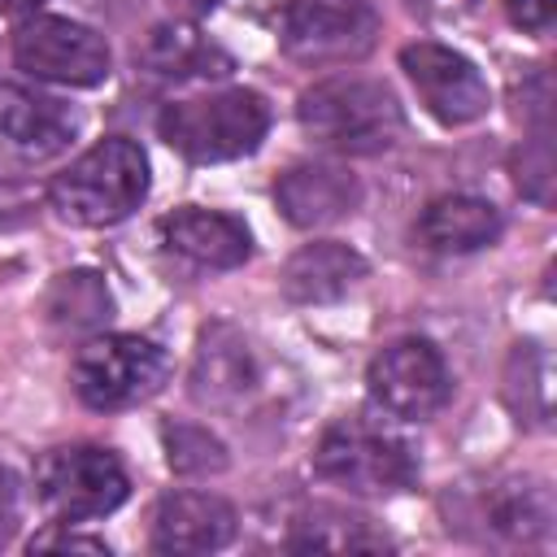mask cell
<instances>
[{
    "instance_id": "1",
    "label": "cell",
    "mask_w": 557,
    "mask_h": 557,
    "mask_svg": "<svg viewBox=\"0 0 557 557\" xmlns=\"http://www.w3.org/2000/svg\"><path fill=\"white\" fill-rule=\"evenodd\" d=\"M300 131L344 157H374L400 144L405 113L387 83L379 78H322L296 100Z\"/></svg>"
},
{
    "instance_id": "2",
    "label": "cell",
    "mask_w": 557,
    "mask_h": 557,
    "mask_svg": "<svg viewBox=\"0 0 557 557\" xmlns=\"http://www.w3.org/2000/svg\"><path fill=\"white\" fill-rule=\"evenodd\" d=\"M148 196V157L126 135H104L48 187V205L70 226H113Z\"/></svg>"
},
{
    "instance_id": "3",
    "label": "cell",
    "mask_w": 557,
    "mask_h": 557,
    "mask_svg": "<svg viewBox=\"0 0 557 557\" xmlns=\"http://www.w3.org/2000/svg\"><path fill=\"white\" fill-rule=\"evenodd\" d=\"M265 131H270V104L252 87L174 100L157 117V135L165 139V148L196 165L248 157L261 148Z\"/></svg>"
},
{
    "instance_id": "4",
    "label": "cell",
    "mask_w": 557,
    "mask_h": 557,
    "mask_svg": "<svg viewBox=\"0 0 557 557\" xmlns=\"http://www.w3.org/2000/svg\"><path fill=\"white\" fill-rule=\"evenodd\" d=\"M313 474L352 496H396L418 483V453L396 431L352 413L318 435Z\"/></svg>"
},
{
    "instance_id": "5",
    "label": "cell",
    "mask_w": 557,
    "mask_h": 557,
    "mask_svg": "<svg viewBox=\"0 0 557 557\" xmlns=\"http://www.w3.org/2000/svg\"><path fill=\"white\" fill-rule=\"evenodd\" d=\"M379 30L383 22L370 0H287L278 9V48L309 70L361 61Z\"/></svg>"
},
{
    "instance_id": "6",
    "label": "cell",
    "mask_w": 557,
    "mask_h": 557,
    "mask_svg": "<svg viewBox=\"0 0 557 557\" xmlns=\"http://www.w3.org/2000/svg\"><path fill=\"white\" fill-rule=\"evenodd\" d=\"M35 496L57 522L113 513L131 496L122 461L100 444H61L35 461Z\"/></svg>"
},
{
    "instance_id": "7",
    "label": "cell",
    "mask_w": 557,
    "mask_h": 557,
    "mask_svg": "<svg viewBox=\"0 0 557 557\" xmlns=\"http://www.w3.org/2000/svg\"><path fill=\"white\" fill-rule=\"evenodd\" d=\"M170 357L144 335H91L70 366L74 396L87 409H126L161 392Z\"/></svg>"
},
{
    "instance_id": "8",
    "label": "cell",
    "mask_w": 557,
    "mask_h": 557,
    "mask_svg": "<svg viewBox=\"0 0 557 557\" xmlns=\"http://www.w3.org/2000/svg\"><path fill=\"white\" fill-rule=\"evenodd\" d=\"M13 65L35 83L96 87L113 70V52L100 30L74 17H26L13 30Z\"/></svg>"
},
{
    "instance_id": "9",
    "label": "cell",
    "mask_w": 557,
    "mask_h": 557,
    "mask_svg": "<svg viewBox=\"0 0 557 557\" xmlns=\"http://www.w3.org/2000/svg\"><path fill=\"white\" fill-rule=\"evenodd\" d=\"M366 387H370V400L400 422H422V418L440 413L453 396L448 361L422 335H405V339H392L387 348H379L366 370Z\"/></svg>"
},
{
    "instance_id": "10",
    "label": "cell",
    "mask_w": 557,
    "mask_h": 557,
    "mask_svg": "<svg viewBox=\"0 0 557 557\" xmlns=\"http://www.w3.org/2000/svg\"><path fill=\"white\" fill-rule=\"evenodd\" d=\"M400 70L409 74L426 113L444 126H470L492 104V87L479 74V65L470 57H461L457 48H448V44H431V39L405 44L400 48Z\"/></svg>"
},
{
    "instance_id": "11",
    "label": "cell",
    "mask_w": 557,
    "mask_h": 557,
    "mask_svg": "<svg viewBox=\"0 0 557 557\" xmlns=\"http://www.w3.org/2000/svg\"><path fill=\"white\" fill-rule=\"evenodd\" d=\"M235 505L213 492H170L152 509V548L170 557L218 553L235 540Z\"/></svg>"
},
{
    "instance_id": "12",
    "label": "cell",
    "mask_w": 557,
    "mask_h": 557,
    "mask_svg": "<svg viewBox=\"0 0 557 557\" xmlns=\"http://www.w3.org/2000/svg\"><path fill=\"white\" fill-rule=\"evenodd\" d=\"M274 205L292 226L318 231V226L344 222L361 205V183L344 165L300 161V165H292L274 178Z\"/></svg>"
},
{
    "instance_id": "13",
    "label": "cell",
    "mask_w": 557,
    "mask_h": 557,
    "mask_svg": "<svg viewBox=\"0 0 557 557\" xmlns=\"http://www.w3.org/2000/svg\"><path fill=\"white\" fill-rule=\"evenodd\" d=\"M78 135V109L57 96L26 87H0V148L22 161H48L65 152Z\"/></svg>"
},
{
    "instance_id": "14",
    "label": "cell",
    "mask_w": 557,
    "mask_h": 557,
    "mask_svg": "<svg viewBox=\"0 0 557 557\" xmlns=\"http://www.w3.org/2000/svg\"><path fill=\"white\" fill-rule=\"evenodd\" d=\"M161 239L170 252L205 265V270H235L252 257V235L239 218L218 213V209H200V205H183L174 213L161 218Z\"/></svg>"
},
{
    "instance_id": "15",
    "label": "cell",
    "mask_w": 557,
    "mask_h": 557,
    "mask_svg": "<svg viewBox=\"0 0 557 557\" xmlns=\"http://www.w3.org/2000/svg\"><path fill=\"white\" fill-rule=\"evenodd\" d=\"M361 278H366V257L357 248L339 239H318L287 257L278 274V292L292 305H326V300L348 296Z\"/></svg>"
},
{
    "instance_id": "16",
    "label": "cell",
    "mask_w": 557,
    "mask_h": 557,
    "mask_svg": "<svg viewBox=\"0 0 557 557\" xmlns=\"http://www.w3.org/2000/svg\"><path fill=\"white\" fill-rule=\"evenodd\" d=\"M252 352L244 335L226 322L205 326L191 361V396L209 409H231L252 392Z\"/></svg>"
},
{
    "instance_id": "17",
    "label": "cell",
    "mask_w": 557,
    "mask_h": 557,
    "mask_svg": "<svg viewBox=\"0 0 557 557\" xmlns=\"http://www.w3.org/2000/svg\"><path fill=\"white\" fill-rule=\"evenodd\" d=\"M500 209L483 196L470 191H453V196H435L422 218H418V239L431 252L457 257V252H479L487 244H496L500 235Z\"/></svg>"
},
{
    "instance_id": "18",
    "label": "cell",
    "mask_w": 557,
    "mask_h": 557,
    "mask_svg": "<svg viewBox=\"0 0 557 557\" xmlns=\"http://www.w3.org/2000/svg\"><path fill=\"white\" fill-rule=\"evenodd\" d=\"M139 61L161 78H222L235 70L231 52H222L209 35H200L196 22H178V17L148 30Z\"/></svg>"
},
{
    "instance_id": "19",
    "label": "cell",
    "mask_w": 557,
    "mask_h": 557,
    "mask_svg": "<svg viewBox=\"0 0 557 557\" xmlns=\"http://www.w3.org/2000/svg\"><path fill=\"white\" fill-rule=\"evenodd\" d=\"M483 518L492 535L513 540V544H535L553 527V496L535 479H509L492 487V496L483 500Z\"/></svg>"
},
{
    "instance_id": "20",
    "label": "cell",
    "mask_w": 557,
    "mask_h": 557,
    "mask_svg": "<svg viewBox=\"0 0 557 557\" xmlns=\"http://www.w3.org/2000/svg\"><path fill=\"white\" fill-rule=\"evenodd\" d=\"M287 548H300V553H379V548H392V540L383 531H374V522L361 513L313 505L305 518H296Z\"/></svg>"
},
{
    "instance_id": "21",
    "label": "cell",
    "mask_w": 557,
    "mask_h": 557,
    "mask_svg": "<svg viewBox=\"0 0 557 557\" xmlns=\"http://www.w3.org/2000/svg\"><path fill=\"white\" fill-rule=\"evenodd\" d=\"M44 313L57 331H70V335L91 331L96 335L113 313V296H109V287L96 270H65V274L52 278Z\"/></svg>"
},
{
    "instance_id": "22",
    "label": "cell",
    "mask_w": 557,
    "mask_h": 557,
    "mask_svg": "<svg viewBox=\"0 0 557 557\" xmlns=\"http://www.w3.org/2000/svg\"><path fill=\"white\" fill-rule=\"evenodd\" d=\"M161 440H165V461L174 474H218L231 461L226 444L200 422H170L161 426Z\"/></svg>"
},
{
    "instance_id": "23",
    "label": "cell",
    "mask_w": 557,
    "mask_h": 557,
    "mask_svg": "<svg viewBox=\"0 0 557 557\" xmlns=\"http://www.w3.org/2000/svg\"><path fill=\"white\" fill-rule=\"evenodd\" d=\"M522 392H531V426H548L553 383H548V352L540 344H518L509 352V366H505V400L513 405Z\"/></svg>"
},
{
    "instance_id": "24",
    "label": "cell",
    "mask_w": 557,
    "mask_h": 557,
    "mask_svg": "<svg viewBox=\"0 0 557 557\" xmlns=\"http://www.w3.org/2000/svg\"><path fill=\"white\" fill-rule=\"evenodd\" d=\"M100 553V557H109V544L104 540H96V535H78V531H70V522H57V527H48V531H39L35 540H30V553Z\"/></svg>"
},
{
    "instance_id": "25",
    "label": "cell",
    "mask_w": 557,
    "mask_h": 557,
    "mask_svg": "<svg viewBox=\"0 0 557 557\" xmlns=\"http://www.w3.org/2000/svg\"><path fill=\"white\" fill-rule=\"evenodd\" d=\"M518 30H548L557 17V0H500Z\"/></svg>"
},
{
    "instance_id": "26",
    "label": "cell",
    "mask_w": 557,
    "mask_h": 557,
    "mask_svg": "<svg viewBox=\"0 0 557 557\" xmlns=\"http://www.w3.org/2000/svg\"><path fill=\"white\" fill-rule=\"evenodd\" d=\"M13 527H17V474L0 466V544L13 535Z\"/></svg>"
},
{
    "instance_id": "27",
    "label": "cell",
    "mask_w": 557,
    "mask_h": 557,
    "mask_svg": "<svg viewBox=\"0 0 557 557\" xmlns=\"http://www.w3.org/2000/svg\"><path fill=\"white\" fill-rule=\"evenodd\" d=\"M170 4V13L178 17V22H200V17H209L222 0H165Z\"/></svg>"
},
{
    "instance_id": "28",
    "label": "cell",
    "mask_w": 557,
    "mask_h": 557,
    "mask_svg": "<svg viewBox=\"0 0 557 557\" xmlns=\"http://www.w3.org/2000/svg\"><path fill=\"white\" fill-rule=\"evenodd\" d=\"M474 0H413V9H422V13H431V17H453V13H461V9H470Z\"/></svg>"
},
{
    "instance_id": "29",
    "label": "cell",
    "mask_w": 557,
    "mask_h": 557,
    "mask_svg": "<svg viewBox=\"0 0 557 557\" xmlns=\"http://www.w3.org/2000/svg\"><path fill=\"white\" fill-rule=\"evenodd\" d=\"M44 0H0V13L4 17H26V13H35Z\"/></svg>"
}]
</instances>
